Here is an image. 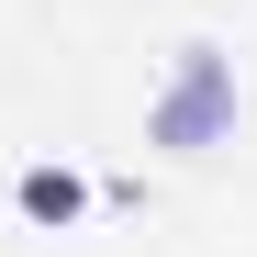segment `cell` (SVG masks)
Instances as JSON below:
<instances>
[{
    "label": "cell",
    "instance_id": "cell-1",
    "mask_svg": "<svg viewBox=\"0 0 257 257\" xmlns=\"http://www.w3.org/2000/svg\"><path fill=\"white\" fill-rule=\"evenodd\" d=\"M224 135H235V56L224 45H179L168 90L146 101V146L157 157H212Z\"/></svg>",
    "mask_w": 257,
    "mask_h": 257
},
{
    "label": "cell",
    "instance_id": "cell-2",
    "mask_svg": "<svg viewBox=\"0 0 257 257\" xmlns=\"http://www.w3.org/2000/svg\"><path fill=\"white\" fill-rule=\"evenodd\" d=\"M12 201L34 212V224H78V212H90V179H78V168H23Z\"/></svg>",
    "mask_w": 257,
    "mask_h": 257
}]
</instances>
